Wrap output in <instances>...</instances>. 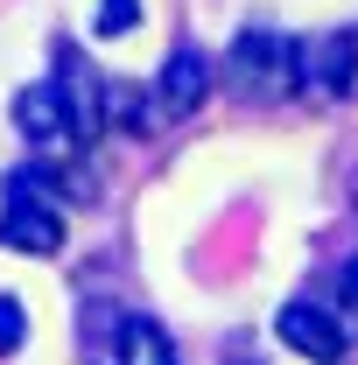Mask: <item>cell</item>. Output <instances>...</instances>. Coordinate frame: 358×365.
Wrapping results in <instances>:
<instances>
[{
  "label": "cell",
  "instance_id": "1",
  "mask_svg": "<svg viewBox=\"0 0 358 365\" xmlns=\"http://www.w3.org/2000/svg\"><path fill=\"white\" fill-rule=\"evenodd\" d=\"M274 330H281L288 351H302L310 365H337L358 344V309L344 302V288L337 295H295V302H281Z\"/></svg>",
  "mask_w": 358,
  "mask_h": 365
},
{
  "label": "cell",
  "instance_id": "2",
  "mask_svg": "<svg viewBox=\"0 0 358 365\" xmlns=\"http://www.w3.org/2000/svg\"><path fill=\"white\" fill-rule=\"evenodd\" d=\"M0 246H14V253H36V260L63 246V204H56V197H49L36 176H14V182H7Z\"/></svg>",
  "mask_w": 358,
  "mask_h": 365
},
{
  "label": "cell",
  "instance_id": "3",
  "mask_svg": "<svg viewBox=\"0 0 358 365\" xmlns=\"http://www.w3.org/2000/svg\"><path fill=\"white\" fill-rule=\"evenodd\" d=\"M358 78V36H323V43H295V85L310 98H344Z\"/></svg>",
  "mask_w": 358,
  "mask_h": 365
},
{
  "label": "cell",
  "instance_id": "4",
  "mask_svg": "<svg viewBox=\"0 0 358 365\" xmlns=\"http://www.w3.org/2000/svg\"><path fill=\"white\" fill-rule=\"evenodd\" d=\"M232 85L239 91H281L295 85V43H281L267 29H246L232 43Z\"/></svg>",
  "mask_w": 358,
  "mask_h": 365
},
{
  "label": "cell",
  "instance_id": "5",
  "mask_svg": "<svg viewBox=\"0 0 358 365\" xmlns=\"http://www.w3.org/2000/svg\"><path fill=\"white\" fill-rule=\"evenodd\" d=\"M56 91H63V106H71V134H78V148H91V140L106 134V85L78 63L71 43H56Z\"/></svg>",
  "mask_w": 358,
  "mask_h": 365
},
{
  "label": "cell",
  "instance_id": "6",
  "mask_svg": "<svg viewBox=\"0 0 358 365\" xmlns=\"http://www.w3.org/2000/svg\"><path fill=\"white\" fill-rule=\"evenodd\" d=\"M14 127L36 140V148H78V134H71V106H63V91H56V78H43V85H29L21 98H14Z\"/></svg>",
  "mask_w": 358,
  "mask_h": 365
},
{
  "label": "cell",
  "instance_id": "7",
  "mask_svg": "<svg viewBox=\"0 0 358 365\" xmlns=\"http://www.w3.org/2000/svg\"><path fill=\"white\" fill-rule=\"evenodd\" d=\"M204 91H211V56H204L197 43H176V49H169V63H162V78H155V106L183 120V113L204 106Z\"/></svg>",
  "mask_w": 358,
  "mask_h": 365
},
{
  "label": "cell",
  "instance_id": "8",
  "mask_svg": "<svg viewBox=\"0 0 358 365\" xmlns=\"http://www.w3.org/2000/svg\"><path fill=\"white\" fill-rule=\"evenodd\" d=\"M120 365H176L169 330L148 323V317H127V323H120Z\"/></svg>",
  "mask_w": 358,
  "mask_h": 365
},
{
  "label": "cell",
  "instance_id": "9",
  "mask_svg": "<svg viewBox=\"0 0 358 365\" xmlns=\"http://www.w3.org/2000/svg\"><path fill=\"white\" fill-rule=\"evenodd\" d=\"M134 29H140V0H98V14H91V36H98V43L134 36Z\"/></svg>",
  "mask_w": 358,
  "mask_h": 365
},
{
  "label": "cell",
  "instance_id": "10",
  "mask_svg": "<svg viewBox=\"0 0 358 365\" xmlns=\"http://www.w3.org/2000/svg\"><path fill=\"white\" fill-rule=\"evenodd\" d=\"M29 344V309H21V295H0V359H14Z\"/></svg>",
  "mask_w": 358,
  "mask_h": 365
}]
</instances>
